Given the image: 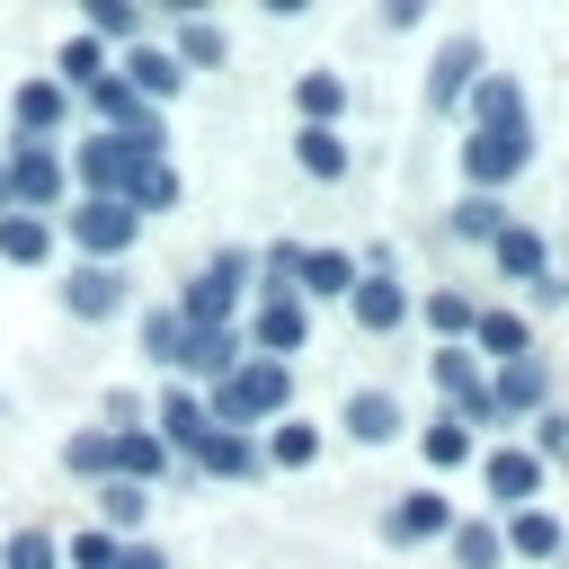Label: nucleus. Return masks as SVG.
Wrapping results in <instances>:
<instances>
[{
    "instance_id": "nucleus-44",
    "label": "nucleus",
    "mask_w": 569,
    "mask_h": 569,
    "mask_svg": "<svg viewBox=\"0 0 569 569\" xmlns=\"http://www.w3.org/2000/svg\"><path fill=\"white\" fill-rule=\"evenodd\" d=\"M116 569H169V560H160L151 542H124V551H116Z\"/></svg>"
},
{
    "instance_id": "nucleus-45",
    "label": "nucleus",
    "mask_w": 569,
    "mask_h": 569,
    "mask_svg": "<svg viewBox=\"0 0 569 569\" xmlns=\"http://www.w3.org/2000/svg\"><path fill=\"white\" fill-rule=\"evenodd\" d=\"M0 213H9V160H0Z\"/></svg>"
},
{
    "instance_id": "nucleus-30",
    "label": "nucleus",
    "mask_w": 569,
    "mask_h": 569,
    "mask_svg": "<svg viewBox=\"0 0 569 569\" xmlns=\"http://www.w3.org/2000/svg\"><path fill=\"white\" fill-rule=\"evenodd\" d=\"M178 365H196V373H231V329H187V356Z\"/></svg>"
},
{
    "instance_id": "nucleus-26",
    "label": "nucleus",
    "mask_w": 569,
    "mask_h": 569,
    "mask_svg": "<svg viewBox=\"0 0 569 569\" xmlns=\"http://www.w3.org/2000/svg\"><path fill=\"white\" fill-rule=\"evenodd\" d=\"M18 124H27V133L62 124V80H27V89H18Z\"/></svg>"
},
{
    "instance_id": "nucleus-40",
    "label": "nucleus",
    "mask_w": 569,
    "mask_h": 569,
    "mask_svg": "<svg viewBox=\"0 0 569 569\" xmlns=\"http://www.w3.org/2000/svg\"><path fill=\"white\" fill-rule=\"evenodd\" d=\"M427 320H436V329H445V338H453V329H471V320H480V311H471V302H462V293H427Z\"/></svg>"
},
{
    "instance_id": "nucleus-43",
    "label": "nucleus",
    "mask_w": 569,
    "mask_h": 569,
    "mask_svg": "<svg viewBox=\"0 0 569 569\" xmlns=\"http://www.w3.org/2000/svg\"><path fill=\"white\" fill-rule=\"evenodd\" d=\"M142 204H178V169H169V160H160V169L133 187V213H142Z\"/></svg>"
},
{
    "instance_id": "nucleus-39",
    "label": "nucleus",
    "mask_w": 569,
    "mask_h": 569,
    "mask_svg": "<svg viewBox=\"0 0 569 569\" xmlns=\"http://www.w3.org/2000/svg\"><path fill=\"white\" fill-rule=\"evenodd\" d=\"M62 462H71V471H107V427H80V436L62 445Z\"/></svg>"
},
{
    "instance_id": "nucleus-22",
    "label": "nucleus",
    "mask_w": 569,
    "mask_h": 569,
    "mask_svg": "<svg viewBox=\"0 0 569 569\" xmlns=\"http://www.w3.org/2000/svg\"><path fill=\"white\" fill-rule=\"evenodd\" d=\"M489 249H498V267H507V276H533V284H542V267H551V258H542V231H525V222H507Z\"/></svg>"
},
{
    "instance_id": "nucleus-34",
    "label": "nucleus",
    "mask_w": 569,
    "mask_h": 569,
    "mask_svg": "<svg viewBox=\"0 0 569 569\" xmlns=\"http://www.w3.org/2000/svg\"><path fill=\"white\" fill-rule=\"evenodd\" d=\"M62 551H53V533H9V551H0V569H53Z\"/></svg>"
},
{
    "instance_id": "nucleus-28",
    "label": "nucleus",
    "mask_w": 569,
    "mask_h": 569,
    "mask_svg": "<svg viewBox=\"0 0 569 569\" xmlns=\"http://www.w3.org/2000/svg\"><path fill=\"white\" fill-rule=\"evenodd\" d=\"M489 400H498V409H533V400H542V365H533V356H516V365L498 373V391H489Z\"/></svg>"
},
{
    "instance_id": "nucleus-31",
    "label": "nucleus",
    "mask_w": 569,
    "mask_h": 569,
    "mask_svg": "<svg viewBox=\"0 0 569 569\" xmlns=\"http://www.w3.org/2000/svg\"><path fill=\"white\" fill-rule=\"evenodd\" d=\"M293 98H302V116H311V124H329V116L347 107V89H338L329 71H302V89H293Z\"/></svg>"
},
{
    "instance_id": "nucleus-17",
    "label": "nucleus",
    "mask_w": 569,
    "mask_h": 569,
    "mask_svg": "<svg viewBox=\"0 0 569 569\" xmlns=\"http://www.w3.org/2000/svg\"><path fill=\"white\" fill-rule=\"evenodd\" d=\"M293 284H302V293H356V258H347V249H302Z\"/></svg>"
},
{
    "instance_id": "nucleus-41",
    "label": "nucleus",
    "mask_w": 569,
    "mask_h": 569,
    "mask_svg": "<svg viewBox=\"0 0 569 569\" xmlns=\"http://www.w3.org/2000/svg\"><path fill=\"white\" fill-rule=\"evenodd\" d=\"M142 507H151V498H142L133 480H116V489H107V525H124V533H133V525H142Z\"/></svg>"
},
{
    "instance_id": "nucleus-2",
    "label": "nucleus",
    "mask_w": 569,
    "mask_h": 569,
    "mask_svg": "<svg viewBox=\"0 0 569 569\" xmlns=\"http://www.w3.org/2000/svg\"><path fill=\"white\" fill-rule=\"evenodd\" d=\"M276 409H284V365H267V356H258V365H231V373H222V391H213V409H204V418L249 436V418H276Z\"/></svg>"
},
{
    "instance_id": "nucleus-33",
    "label": "nucleus",
    "mask_w": 569,
    "mask_h": 569,
    "mask_svg": "<svg viewBox=\"0 0 569 569\" xmlns=\"http://www.w3.org/2000/svg\"><path fill=\"white\" fill-rule=\"evenodd\" d=\"M462 453H471V427H462V418H453V409H445V418H436V427H427V462H436V471H445V462H462Z\"/></svg>"
},
{
    "instance_id": "nucleus-35",
    "label": "nucleus",
    "mask_w": 569,
    "mask_h": 569,
    "mask_svg": "<svg viewBox=\"0 0 569 569\" xmlns=\"http://www.w3.org/2000/svg\"><path fill=\"white\" fill-rule=\"evenodd\" d=\"M98 62H107V53H98V36H71V44H62V80H89V89H98V80H107Z\"/></svg>"
},
{
    "instance_id": "nucleus-8",
    "label": "nucleus",
    "mask_w": 569,
    "mask_h": 569,
    "mask_svg": "<svg viewBox=\"0 0 569 569\" xmlns=\"http://www.w3.org/2000/svg\"><path fill=\"white\" fill-rule=\"evenodd\" d=\"M471 80H480V44H471V36H453V44H436V71H427V98H436V107H453V98H462Z\"/></svg>"
},
{
    "instance_id": "nucleus-1",
    "label": "nucleus",
    "mask_w": 569,
    "mask_h": 569,
    "mask_svg": "<svg viewBox=\"0 0 569 569\" xmlns=\"http://www.w3.org/2000/svg\"><path fill=\"white\" fill-rule=\"evenodd\" d=\"M80 178H89V196H107V204H133V187L160 169V133L151 142H124V133H98V142H80V160H71Z\"/></svg>"
},
{
    "instance_id": "nucleus-23",
    "label": "nucleus",
    "mask_w": 569,
    "mask_h": 569,
    "mask_svg": "<svg viewBox=\"0 0 569 569\" xmlns=\"http://www.w3.org/2000/svg\"><path fill=\"white\" fill-rule=\"evenodd\" d=\"M107 462H116V471H124V480L142 489V480L160 471V436H142V427H124V436H107Z\"/></svg>"
},
{
    "instance_id": "nucleus-27",
    "label": "nucleus",
    "mask_w": 569,
    "mask_h": 569,
    "mask_svg": "<svg viewBox=\"0 0 569 569\" xmlns=\"http://www.w3.org/2000/svg\"><path fill=\"white\" fill-rule=\"evenodd\" d=\"M142 356H160V365H178V356H187V320H178V302L142 320Z\"/></svg>"
},
{
    "instance_id": "nucleus-6",
    "label": "nucleus",
    "mask_w": 569,
    "mask_h": 569,
    "mask_svg": "<svg viewBox=\"0 0 569 569\" xmlns=\"http://www.w3.org/2000/svg\"><path fill=\"white\" fill-rule=\"evenodd\" d=\"M62 151H44V142H18V160H9V213H44L53 196H62Z\"/></svg>"
},
{
    "instance_id": "nucleus-42",
    "label": "nucleus",
    "mask_w": 569,
    "mask_h": 569,
    "mask_svg": "<svg viewBox=\"0 0 569 569\" xmlns=\"http://www.w3.org/2000/svg\"><path fill=\"white\" fill-rule=\"evenodd\" d=\"M116 551H124V542H107V525H98V533L71 542V569H116Z\"/></svg>"
},
{
    "instance_id": "nucleus-10",
    "label": "nucleus",
    "mask_w": 569,
    "mask_h": 569,
    "mask_svg": "<svg viewBox=\"0 0 569 569\" xmlns=\"http://www.w3.org/2000/svg\"><path fill=\"white\" fill-rule=\"evenodd\" d=\"M436 382H445L453 418H498V400L480 391V373H471V356H462V347H445V356H436Z\"/></svg>"
},
{
    "instance_id": "nucleus-12",
    "label": "nucleus",
    "mask_w": 569,
    "mask_h": 569,
    "mask_svg": "<svg viewBox=\"0 0 569 569\" xmlns=\"http://www.w3.org/2000/svg\"><path fill=\"white\" fill-rule=\"evenodd\" d=\"M62 302H71L80 320H107V311L124 302V276H116V267H71V284H62Z\"/></svg>"
},
{
    "instance_id": "nucleus-13",
    "label": "nucleus",
    "mask_w": 569,
    "mask_h": 569,
    "mask_svg": "<svg viewBox=\"0 0 569 569\" xmlns=\"http://www.w3.org/2000/svg\"><path fill=\"white\" fill-rule=\"evenodd\" d=\"M445 525H453L445 489H409V498L391 507V542H427V533H445Z\"/></svg>"
},
{
    "instance_id": "nucleus-37",
    "label": "nucleus",
    "mask_w": 569,
    "mask_h": 569,
    "mask_svg": "<svg viewBox=\"0 0 569 569\" xmlns=\"http://www.w3.org/2000/svg\"><path fill=\"white\" fill-rule=\"evenodd\" d=\"M89 36H142V18L124 0H89Z\"/></svg>"
},
{
    "instance_id": "nucleus-38",
    "label": "nucleus",
    "mask_w": 569,
    "mask_h": 569,
    "mask_svg": "<svg viewBox=\"0 0 569 569\" xmlns=\"http://www.w3.org/2000/svg\"><path fill=\"white\" fill-rule=\"evenodd\" d=\"M267 453H276V462H311V453H320V436H311V427H302V418H284V427H276V445H267Z\"/></svg>"
},
{
    "instance_id": "nucleus-32",
    "label": "nucleus",
    "mask_w": 569,
    "mask_h": 569,
    "mask_svg": "<svg viewBox=\"0 0 569 569\" xmlns=\"http://www.w3.org/2000/svg\"><path fill=\"white\" fill-rule=\"evenodd\" d=\"M471 329H480V347H489V356H507V365L525 356V320H507V311H480Z\"/></svg>"
},
{
    "instance_id": "nucleus-21",
    "label": "nucleus",
    "mask_w": 569,
    "mask_h": 569,
    "mask_svg": "<svg viewBox=\"0 0 569 569\" xmlns=\"http://www.w3.org/2000/svg\"><path fill=\"white\" fill-rule=\"evenodd\" d=\"M196 462H204V471H222V480H240V471H258V445H249L240 427H213V436L196 445Z\"/></svg>"
},
{
    "instance_id": "nucleus-20",
    "label": "nucleus",
    "mask_w": 569,
    "mask_h": 569,
    "mask_svg": "<svg viewBox=\"0 0 569 569\" xmlns=\"http://www.w3.org/2000/svg\"><path fill=\"white\" fill-rule=\"evenodd\" d=\"M347 436H365V445L400 436V400H391V391H356V400H347Z\"/></svg>"
},
{
    "instance_id": "nucleus-4",
    "label": "nucleus",
    "mask_w": 569,
    "mask_h": 569,
    "mask_svg": "<svg viewBox=\"0 0 569 569\" xmlns=\"http://www.w3.org/2000/svg\"><path fill=\"white\" fill-rule=\"evenodd\" d=\"M231 302H240V249H222V258L178 293V320H187V329H222V320H231Z\"/></svg>"
},
{
    "instance_id": "nucleus-5",
    "label": "nucleus",
    "mask_w": 569,
    "mask_h": 569,
    "mask_svg": "<svg viewBox=\"0 0 569 569\" xmlns=\"http://www.w3.org/2000/svg\"><path fill=\"white\" fill-rule=\"evenodd\" d=\"M525 160H533V133H525V124H489V133H462V169H471L480 187L516 178Z\"/></svg>"
},
{
    "instance_id": "nucleus-24",
    "label": "nucleus",
    "mask_w": 569,
    "mask_h": 569,
    "mask_svg": "<svg viewBox=\"0 0 569 569\" xmlns=\"http://www.w3.org/2000/svg\"><path fill=\"white\" fill-rule=\"evenodd\" d=\"M293 160H302L311 178H347V142H338L329 124H302V142H293Z\"/></svg>"
},
{
    "instance_id": "nucleus-18",
    "label": "nucleus",
    "mask_w": 569,
    "mask_h": 569,
    "mask_svg": "<svg viewBox=\"0 0 569 569\" xmlns=\"http://www.w3.org/2000/svg\"><path fill=\"white\" fill-rule=\"evenodd\" d=\"M213 436V418H204V400H187V391H169L160 400V445H178V453H196Z\"/></svg>"
},
{
    "instance_id": "nucleus-14",
    "label": "nucleus",
    "mask_w": 569,
    "mask_h": 569,
    "mask_svg": "<svg viewBox=\"0 0 569 569\" xmlns=\"http://www.w3.org/2000/svg\"><path fill=\"white\" fill-rule=\"evenodd\" d=\"M187 71H178V53H160V44H133V62H124V89L151 107V98H169Z\"/></svg>"
},
{
    "instance_id": "nucleus-19",
    "label": "nucleus",
    "mask_w": 569,
    "mask_h": 569,
    "mask_svg": "<svg viewBox=\"0 0 569 569\" xmlns=\"http://www.w3.org/2000/svg\"><path fill=\"white\" fill-rule=\"evenodd\" d=\"M347 302H356V320H365V329H400V311H409L391 276H356V293H347Z\"/></svg>"
},
{
    "instance_id": "nucleus-11",
    "label": "nucleus",
    "mask_w": 569,
    "mask_h": 569,
    "mask_svg": "<svg viewBox=\"0 0 569 569\" xmlns=\"http://www.w3.org/2000/svg\"><path fill=\"white\" fill-rule=\"evenodd\" d=\"M533 489H542V462H533L525 445L489 453V498H498V507H533Z\"/></svg>"
},
{
    "instance_id": "nucleus-15",
    "label": "nucleus",
    "mask_w": 569,
    "mask_h": 569,
    "mask_svg": "<svg viewBox=\"0 0 569 569\" xmlns=\"http://www.w3.org/2000/svg\"><path fill=\"white\" fill-rule=\"evenodd\" d=\"M0 258L44 267V258H53V222H44V213H0Z\"/></svg>"
},
{
    "instance_id": "nucleus-16",
    "label": "nucleus",
    "mask_w": 569,
    "mask_h": 569,
    "mask_svg": "<svg viewBox=\"0 0 569 569\" xmlns=\"http://www.w3.org/2000/svg\"><path fill=\"white\" fill-rule=\"evenodd\" d=\"M489 124H525V89L516 80H471V133Z\"/></svg>"
},
{
    "instance_id": "nucleus-36",
    "label": "nucleus",
    "mask_w": 569,
    "mask_h": 569,
    "mask_svg": "<svg viewBox=\"0 0 569 569\" xmlns=\"http://www.w3.org/2000/svg\"><path fill=\"white\" fill-rule=\"evenodd\" d=\"M453 560H462V569H489V560H498V533H489V525H453Z\"/></svg>"
},
{
    "instance_id": "nucleus-25",
    "label": "nucleus",
    "mask_w": 569,
    "mask_h": 569,
    "mask_svg": "<svg viewBox=\"0 0 569 569\" xmlns=\"http://www.w3.org/2000/svg\"><path fill=\"white\" fill-rule=\"evenodd\" d=\"M507 542H516L525 560H551V551H560V525H551L542 507H516V516H507Z\"/></svg>"
},
{
    "instance_id": "nucleus-29",
    "label": "nucleus",
    "mask_w": 569,
    "mask_h": 569,
    "mask_svg": "<svg viewBox=\"0 0 569 569\" xmlns=\"http://www.w3.org/2000/svg\"><path fill=\"white\" fill-rule=\"evenodd\" d=\"M453 231H462V240H498V231H507L498 196H462V204H453Z\"/></svg>"
},
{
    "instance_id": "nucleus-7",
    "label": "nucleus",
    "mask_w": 569,
    "mask_h": 569,
    "mask_svg": "<svg viewBox=\"0 0 569 569\" xmlns=\"http://www.w3.org/2000/svg\"><path fill=\"white\" fill-rule=\"evenodd\" d=\"M249 347H258L267 365L293 356V347H302V302H293V293H267V302L249 311Z\"/></svg>"
},
{
    "instance_id": "nucleus-3",
    "label": "nucleus",
    "mask_w": 569,
    "mask_h": 569,
    "mask_svg": "<svg viewBox=\"0 0 569 569\" xmlns=\"http://www.w3.org/2000/svg\"><path fill=\"white\" fill-rule=\"evenodd\" d=\"M133 231H142V213H133V204H107V196L71 204V240L89 249V267H116V258L133 249Z\"/></svg>"
},
{
    "instance_id": "nucleus-9",
    "label": "nucleus",
    "mask_w": 569,
    "mask_h": 569,
    "mask_svg": "<svg viewBox=\"0 0 569 569\" xmlns=\"http://www.w3.org/2000/svg\"><path fill=\"white\" fill-rule=\"evenodd\" d=\"M89 98H98V124H107V133H124V142H151V133H160V124H151V107H142L124 80H98Z\"/></svg>"
}]
</instances>
